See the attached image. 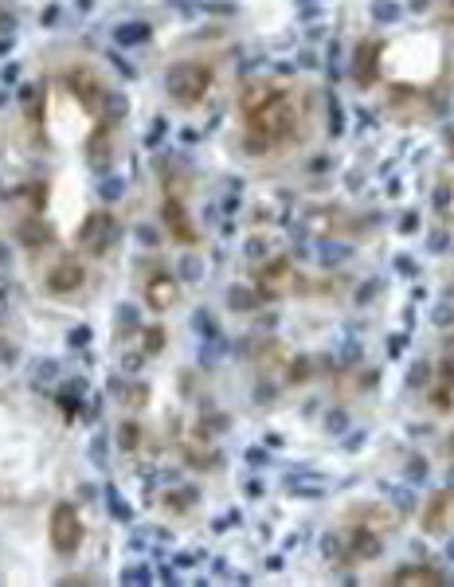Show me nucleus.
I'll return each mask as SVG.
<instances>
[{
  "label": "nucleus",
  "instance_id": "obj_5",
  "mask_svg": "<svg viewBox=\"0 0 454 587\" xmlns=\"http://www.w3.org/2000/svg\"><path fill=\"white\" fill-rule=\"evenodd\" d=\"M43 282H47L51 294H59V298L63 294H78L83 290V282H86V270H83V262H75V259H59L55 267L47 270Z\"/></svg>",
  "mask_w": 454,
  "mask_h": 587
},
{
  "label": "nucleus",
  "instance_id": "obj_15",
  "mask_svg": "<svg viewBox=\"0 0 454 587\" xmlns=\"http://www.w3.org/2000/svg\"><path fill=\"white\" fill-rule=\"evenodd\" d=\"M118 446L122 451H137V446H141V427H137V423H122L118 427Z\"/></svg>",
  "mask_w": 454,
  "mask_h": 587
},
{
  "label": "nucleus",
  "instance_id": "obj_22",
  "mask_svg": "<svg viewBox=\"0 0 454 587\" xmlns=\"http://www.w3.org/2000/svg\"><path fill=\"white\" fill-rule=\"evenodd\" d=\"M59 407H63V415H71V419L78 415V400L75 395H59Z\"/></svg>",
  "mask_w": 454,
  "mask_h": 587
},
{
  "label": "nucleus",
  "instance_id": "obj_11",
  "mask_svg": "<svg viewBox=\"0 0 454 587\" xmlns=\"http://www.w3.org/2000/svg\"><path fill=\"white\" fill-rule=\"evenodd\" d=\"M443 571H435V568H404V571H395V583H443Z\"/></svg>",
  "mask_w": 454,
  "mask_h": 587
},
{
  "label": "nucleus",
  "instance_id": "obj_17",
  "mask_svg": "<svg viewBox=\"0 0 454 587\" xmlns=\"http://www.w3.org/2000/svg\"><path fill=\"white\" fill-rule=\"evenodd\" d=\"M290 380H294V384L310 380V361H305V356H298V361H294V368H290Z\"/></svg>",
  "mask_w": 454,
  "mask_h": 587
},
{
  "label": "nucleus",
  "instance_id": "obj_10",
  "mask_svg": "<svg viewBox=\"0 0 454 587\" xmlns=\"http://www.w3.org/2000/svg\"><path fill=\"white\" fill-rule=\"evenodd\" d=\"M165 223H168V231L177 235L180 243H192V227H188V216H185V208H180L177 196H168L165 200Z\"/></svg>",
  "mask_w": 454,
  "mask_h": 587
},
{
  "label": "nucleus",
  "instance_id": "obj_18",
  "mask_svg": "<svg viewBox=\"0 0 454 587\" xmlns=\"http://www.w3.org/2000/svg\"><path fill=\"white\" fill-rule=\"evenodd\" d=\"M106 497H110V509H114V517H122V521H129V509L122 505V497H118V489H106Z\"/></svg>",
  "mask_w": 454,
  "mask_h": 587
},
{
  "label": "nucleus",
  "instance_id": "obj_14",
  "mask_svg": "<svg viewBox=\"0 0 454 587\" xmlns=\"http://www.w3.org/2000/svg\"><path fill=\"white\" fill-rule=\"evenodd\" d=\"M450 509V497L446 494H438V497H431V509H427V517H423V525H427V533H435L438 525H443V513Z\"/></svg>",
  "mask_w": 454,
  "mask_h": 587
},
{
  "label": "nucleus",
  "instance_id": "obj_1",
  "mask_svg": "<svg viewBox=\"0 0 454 587\" xmlns=\"http://www.w3.org/2000/svg\"><path fill=\"white\" fill-rule=\"evenodd\" d=\"M243 117H247V129H251V141L259 137V149L290 141L294 126H298L294 102H290L286 91H278V86H255L243 98Z\"/></svg>",
  "mask_w": 454,
  "mask_h": 587
},
{
  "label": "nucleus",
  "instance_id": "obj_12",
  "mask_svg": "<svg viewBox=\"0 0 454 587\" xmlns=\"http://www.w3.org/2000/svg\"><path fill=\"white\" fill-rule=\"evenodd\" d=\"M20 239H24L28 247H40V243H47L51 239V227L40 223V219H28V223L20 227Z\"/></svg>",
  "mask_w": 454,
  "mask_h": 587
},
{
  "label": "nucleus",
  "instance_id": "obj_26",
  "mask_svg": "<svg viewBox=\"0 0 454 587\" xmlns=\"http://www.w3.org/2000/svg\"><path fill=\"white\" fill-rule=\"evenodd\" d=\"M423 474H427V462H423V458H412V478L423 482Z\"/></svg>",
  "mask_w": 454,
  "mask_h": 587
},
{
  "label": "nucleus",
  "instance_id": "obj_2",
  "mask_svg": "<svg viewBox=\"0 0 454 587\" xmlns=\"http://www.w3.org/2000/svg\"><path fill=\"white\" fill-rule=\"evenodd\" d=\"M211 79L216 75H211L208 63L180 59V63H173V67L165 71V91L173 94V102H180V106H196V102L211 91Z\"/></svg>",
  "mask_w": 454,
  "mask_h": 587
},
{
  "label": "nucleus",
  "instance_id": "obj_19",
  "mask_svg": "<svg viewBox=\"0 0 454 587\" xmlns=\"http://www.w3.org/2000/svg\"><path fill=\"white\" fill-rule=\"evenodd\" d=\"M161 341H165V329H149L145 333V352H161Z\"/></svg>",
  "mask_w": 454,
  "mask_h": 587
},
{
  "label": "nucleus",
  "instance_id": "obj_20",
  "mask_svg": "<svg viewBox=\"0 0 454 587\" xmlns=\"http://www.w3.org/2000/svg\"><path fill=\"white\" fill-rule=\"evenodd\" d=\"M227 302H231V306H239V310H251V306H255V298H251V294H243V290H231V294H227Z\"/></svg>",
  "mask_w": 454,
  "mask_h": 587
},
{
  "label": "nucleus",
  "instance_id": "obj_7",
  "mask_svg": "<svg viewBox=\"0 0 454 587\" xmlns=\"http://www.w3.org/2000/svg\"><path fill=\"white\" fill-rule=\"evenodd\" d=\"M145 298H149V306L157 313H165L168 306L180 298V286H177V278L173 274H153L149 282H145Z\"/></svg>",
  "mask_w": 454,
  "mask_h": 587
},
{
  "label": "nucleus",
  "instance_id": "obj_25",
  "mask_svg": "<svg viewBox=\"0 0 454 587\" xmlns=\"http://www.w3.org/2000/svg\"><path fill=\"white\" fill-rule=\"evenodd\" d=\"M71 341H75V349H83V344L91 341V329H83V325H78L75 333H71Z\"/></svg>",
  "mask_w": 454,
  "mask_h": 587
},
{
  "label": "nucleus",
  "instance_id": "obj_23",
  "mask_svg": "<svg viewBox=\"0 0 454 587\" xmlns=\"http://www.w3.org/2000/svg\"><path fill=\"white\" fill-rule=\"evenodd\" d=\"M122 579H126V583H149V571H145V568H129Z\"/></svg>",
  "mask_w": 454,
  "mask_h": 587
},
{
  "label": "nucleus",
  "instance_id": "obj_13",
  "mask_svg": "<svg viewBox=\"0 0 454 587\" xmlns=\"http://www.w3.org/2000/svg\"><path fill=\"white\" fill-rule=\"evenodd\" d=\"M149 32H153V28L137 20V24H122L118 32H114V40H118V43H126V47H129V43H145V40H149Z\"/></svg>",
  "mask_w": 454,
  "mask_h": 587
},
{
  "label": "nucleus",
  "instance_id": "obj_8",
  "mask_svg": "<svg viewBox=\"0 0 454 587\" xmlns=\"http://www.w3.org/2000/svg\"><path fill=\"white\" fill-rule=\"evenodd\" d=\"M376 59H380V43L376 40H368V43H361L356 47V67H353V75H356V83L361 86H372L376 83Z\"/></svg>",
  "mask_w": 454,
  "mask_h": 587
},
{
  "label": "nucleus",
  "instance_id": "obj_9",
  "mask_svg": "<svg viewBox=\"0 0 454 587\" xmlns=\"http://www.w3.org/2000/svg\"><path fill=\"white\" fill-rule=\"evenodd\" d=\"M380 552H384L380 533H372V528H353V540H349V556H353V560H376Z\"/></svg>",
  "mask_w": 454,
  "mask_h": 587
},
{
  "label": "nucleus",
  "instance_id": "obj_3",
  "mask_svg": "<svg viewBox=\"0 0 454 587\" xmlns=\"http://www.w3.org/2000/svg\"><path fill=\"white\" fill-rule=\"evenodd\" d=\"M51 548L59 556H71V552H78V545H83V521H78V513H75V505H67V501H59L55 509H51Z\"/></svg>",
  "mask_w": 454,
  "mask_h": 587
},
{
  "label": "nucleus",
  "instance_id": "obj_21",
  "mask_svg": "<svg viewBox=\"0 0 454 587\" xmlns=\"http://www.w3.org/2000/svg\"><path fill=\"white\" fill-rule=\"evenodd\" d=\"M102 196H106V200H118V196H122V180H118V176H110L106 185H102Z\"/></svg>",
  "mask_w": 454,
  "mask_h": 587
},
{
  "label": "nucleus",
  "instance_id": "obj_16",
  "mask_svg": "<svg viewBox=\"0 0 454 587\" xmlns=\"http://www.w3.org/2000/svg\"><path fill=\"white\" fill-rule=\"evenodd\" d=\"M196 497V489H180V494H168L165 501L173 505V509H188V501H192Z\"/></svg>",
  "mask_w": 454,
  "mask_h": 587
},
{
  "label": "nucleus",
  "instance_id": "obj_4",
  "mask_svg": "<svg viewBox=\"0 0 454 587\" xmlns=\"http://www.w3.org/2000/svg\"><path fill=\"white\" fill-rule=\"evenodd\" d=\"M114 239H118V219L110 216V211H94V216H86L83 227H78V247L91 251V255H102Z\"/></svg>",
  "mask_w": 454,
  "mask_h": 587
},
{
  "label": "nucleus",
  "instance_id": "obj_6",
  "mask_svg": "<svg viewBox=\"0 0 454 587\" xmlns=\"http://www.w3.org/2000/svg\"><path fill=\"white\" fill-rule=\"evenodd\" d=\"M67 91L75 94V98L83 102L86 110L102 106V98H106V91H102L98 75H94L91 67H71V71H67Z\"/></svg>",
  "mask_w": 454,
  "mask_h": 587
},
{
  "label": "nucleus",
  "instance_id": "obj_24",
  "mask_svg": "<svg viewBox=\"0 0 454 587\" xmlns=\"http://www.w3.org/2000/svg\"><path fill=\"white\" fill-rule=\"evenodd\" d=\"M372 12H376V20H395V16H400V8H395V4H376Z\"/></svg>",
  "mask_w": 454,
  "mask_h": 587
}]
</instances>
